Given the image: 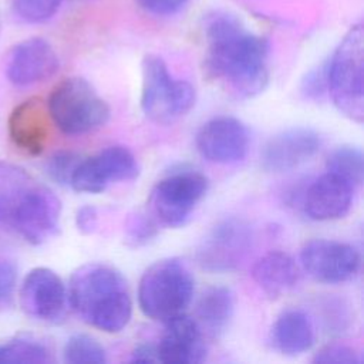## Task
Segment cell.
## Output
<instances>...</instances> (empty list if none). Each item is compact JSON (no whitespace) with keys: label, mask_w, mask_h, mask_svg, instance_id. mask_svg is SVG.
Wrapping results in <instances>:
<instances>
[{"label":"cell","mask_w":364,"mask_h":364,"mask_svg":"<svg viewBox=\"0 0 364 364\" xmlns=\"http://www.w3.org/2000/svg\"><path fill=\"white\" fill-rule=\"evenodd\" d=\"M53 361L50 347L33 337H18L0 344V364H48Z\"/></svg>","instance_id":"603a6c76"},{"label":"cell","mask_w":364,"mask_h":364,"mask_svg":"<svg viewBox=\"0 0 364 364\" xmlns=\"http://www.w3.org/2000/svg\"><path fill=\"white\" fill-rule=\"evenodd\" d=\"M67 299L84 323L105 333L121 331L132 314L127 280L107 263L77 267L68 282Z\"/></svg>","instance_id":"7a4b0ae2"},{"label":"cell","mask_w":364,"mask_h":364,"mask_svg":"<svg viewBox=\"0 0 364 364\" xmlns=\"http://www.w3.org/2000/svg\"><path fill=\"white\" fill-rule=\"evenodd\" d=\"M314 363L321 364H360L358 351L344 343H331L321 347L313 357Z\"/></svg>","instance_id":"f1b7e54d"},{"label":"cell","mask_w":364,"mask_h":364,"mask_svg":"<svg viewBox=\"0 0 364 364\" xmlns=\"http://www.w3.org/2000/svg\"><path fill=\"white\" fill-rule=\"evenodd\" d=\"M206 68L230 94L252 98L269 82V43L247 30L226 11H212L205 17Z\"/></svg>","instance_id":"6da1fadb"},{"label":"cell","mask_w":364,"mask_h":364,"mask_svg":"<svg viewBox=\"0 0 364 364\" xmlns=\"http://www.w3.org/2000/svg\"><path fill=\"white\" fill-rule=\"evenodd\" d=\"M51 118L47 102L31 97L17 104L7 119V131L16 148L27 155H40L50 139Z\"/></svg>","instance_id":"2e32d148"},{"label":"cell","mask_w":364,"mask_h":364,"mask_svg":"<svg viewBox=\"0 0 364 364\" xmlns=\"http://www.w3.org/2000/svg\"><path fill=\"white\" fill-rule=\"evenodd\" d=\"M34 182L23 168L0 161V235L11 230L16 210Z\"/></svg>","instance_id":"7402d4cb"},{"label":"cell","mask_w":364,"mask_h":364,"mask_svg":"<svg viewBox=\"0 0 364 364\" xmlns=\"http://www.w3.org/2000/svg\"><path fill=\"white\" fill-rule=\"evenodd\" d=\"M60 216L58 196L47 186L34 182L16 210L11 230L31 245H41L57 233Z\"/></svg>","instance_id":"8fae6325"},{"label":"cell","mask_w":364,"mask_h":364,"mask_svg":"<svg viewBox=\"0 0 364 364\" xmlns=\"http://www.w3.org/2000/svg\"><path fill=\"white\" fill-rule=\"evenodd\" d=\"M64 0H13L16 16L31 24H38L50 20L60 9Z\"/></svg>","instance_id":"484cf974"},{"label":"cell","mask_w":364,"mask_h":364,"mask_svg":"<svg viewBox=\"0 0 364 364\" xmlns=\"http://www.w3.org/2000/svg\"><path fill=\"white\" fill-rule=\"evenodd\" d=\"M164 324L165 330L156 346L159 361L193 364L206 358L205 334L195 318L183 313Z\"/></svg>","instance_id":"e0dca14e"},{"label":"cell","mask_w":364,"mask_h":364,"mask_svg":"<svg viewBox=\"0 0 364 364\" xmlns=\"http://www.w3.org/2000/svg\"><path fill=\"white\" fill-rule=\"evenodd\" d=\"M252 279L272 299H277L296 287L300 270L294 259L280 250L263 255L252 267Z\"/></svg>","instance_id":"d6986e66"},{"label":"cell","mask_w":364,"mask_h":364,"mask_svg":"<svg viewBox=\"0 0 364 364\" xmlns=\"http://www.w3.org/2000/svg\"><path fill=\"white\" fill-rule=\"evenodd\" d=\"M158 233V226L149 215L144 212H135L128 215L125 220L127 240L134 246H142L151 242Z\"/></svg>","instance_id":"4316f807"},{"label":"cell","mask_w":364,"mask_h":364,"mask_svg":"<svg viewBox=\"0 0 364 364\" xmlns=\"http://www.w3.org/2000/svg\"><path fill=\"white\" fill-rule=\"evenodd\" d=\"M327 171L346 179L353 186L363 183L364 175V158L360 148L343 145L334 149L327 159Z\"/></svg>","instance_id":"cb8c5ba5"},{"label":"cell","mask_w":364,"mask_h":364,"mask_svg":"<svg viewBox=\"0 0 364 364\" xmlns=\"http://www.w3.org/2000/svg\"><path fill=\"white\" fill-rule=\"evenodd\" d=\"M233 313V293L225 286H212L200 294L195 320L205 336L219 337L229 327Z\"/></svg>","instance_id":"44dd1931"},{"label":"cell","mask_w":364,"mask_h":364,"mask_svg":"<svg viewBox=\"0 0 364 364\" xmlns=\"http://www.w3.org/2000/svg\"><path fill=\"white\" fill-rule=\"evenodd\" d=\"M18 296L23 311L34 320L57 323L65 316L67 287L61 277L48 267L30 270L21 283Z\"/></svg>","instance_id":"7c38bea8"},{"label":"cell","mask_w":364,"mask_h":364,"mask_svg":"<svg viewBox=\"0 0 364 364\" xmlns=\"http://www.w3.org/2000/svg\"><path fill=\"white\" fill-rule=\"evenodd\" d=\"M47 108L54 125L65 135H84L104 127L108 104L81 77L61 80L50 92Z\"/></svg>","instance_id":"5b68a950"},{"label":"cell","mask_w":364,"mask_h":364,"mask_svg":"<svg viewBox=\"0 0 364 364\" xmlns=\"http://www.w3.org/2000/svg\"><path fill=\"white\" fill-rule=\"evenodd\" d=\"M195 291L189 267L178 257L161 259L142 274L138 286V303L142 313L166 323L186 311Z\"/></svg>","instance_id":"3957f363"},{"label":"cell","mask_w":364,"mask_h":364,"mask_svg":"<svg viewBox=\"0 0 364 364\" xmlns=\"http://www.w3.org/2000/svg\"><path fill=\"white\" fill-rule=\"evenodd\" d=\"M149 14L156 17H172L181 13L189 0H136Z\"/></svg>","instance_id":"1f68e13d"},{"label":"cell","mask_w":364,"mask_h":364,"mask_svg":"<svg viewBox=\"0 0 364 364\" xmlns=\"http://www.w3.org/2000/svg\"><path fill=\"white\" fill-rule=\"evenodd\" d=\"M97 223H98V213L94 206L85 205L77 210L75 225L81 233L84 235L92 233L97 228Z\"/></svg>","instance_id":"d6a6232c"},{"label":"cell","mask_w":364,"mask_h":364,"mask_svg":"<svg viewBox=\"0 0 364 364\" xmlns=\"http://www.w3.org/2000/svg\"><path fill=\"white\" fill-rule=\"evenodd\" d=\"M327 92V64L311 70L301 81V94L309 100H320Z\"/></svg>","instance_id":"f546056e"},{"label":"cell","mask_w":364,"mask_h":364,"mask_svg":"<svg viewBox=\"0 0 364 364\" xmlns=\"http://www.w3.org/2000/svg\"><path fill=\"white\" fill-rule=\"evenodd\" d=\"M272 343L284 355H299L314 343V326L304 310L289 309L279 314L272 327Z\"/></svg>","instance_id":"ffe728a7"},{"label":"cell","mask_w":364,"mask_h":364,"mask_svg":"<svg viewBox=\"0 0 364 364\" xmlns=\"http://www.w3.org/2000/svg\"><path fill=\"white\" fill-rule=\"evenodd\" d=\"M208 191V179L195 171H181L162 178L151 191L149 206L162 225L181 228L189 222Z\"/></svg>","instance_id":"52a82bcc"},{"label":"cell","mask_w":364,"mask_h":364,"mask_svg":"<svg viewBox=\"0 0 364 364\" xmlns=\"http://www.w3.org/2000/svg\"><path fill=\"white\" fill-rule=\"evenodd\" d=\"M252 245L253 233L249 223L239 218H228L218 222L200 240L196 260L208 272H232L246 260Z\"/></svg>","instance_id":"ba28073f"},{"label":"cell","mask_w":364,"mask_h":364,"mask_svg":"<svg viewBox=\"0 0 364 364\" xmlns=\"http://www.w3.org/2000/svg\"><path fill=\"white\" fill-rule=\"evenodd\" d=\"M81 156L73 151H58L51 155L47 161L46 171L48 176L58 185L67 186L70 185L71 176L81 162Z\"/></svg>","instance_id":"83f0119b"},{"label":"cell","mask_w":364,"mask_h":364,"mask_svg":"<svg viewBox=\"0 0 364 364\" xmlns=\"http://www.w3.org/2000/svg\"><path fill=\"white\" fill-rule=\"evenodd\" d=\"M64 361L70 364H102L107 363L104 347L87 334L70 337L63 350Z\"/></svg>","instance_id":"d4e9b609"},{"label":"cell","mask_w":364,"mask_h":364,"mask_svg":"<svg viewBox=\"0 0 364 364\" xmlns=\"http://www.w3.org/2000/svg\"><path fill=\"white\" fill-rule=\"evenodd\" d=\"M250 146L247 127L229 115L206 121L196 134L199 154L215 164H235L242 161Z\"/></svg>","instance_id":"4fadbf2b"},{"label":"cell","mask_w":364,"mask_h":364,"mask_svg":"<svg viewBox=\"0 0 364 364\" xmlns=\"http://www.w3.org/2000/svg\"><path fill=\"white\" fill-rule=\"evenodd\" d=\"M320 135L306 127L287 128L273 135L262 151V165L270 172H284L311 159L320 149Z\"/></svg>","instance_id":"9a60e30c"},{"label":"cell","mask_w":364,"mask_h":364,"mask_svg":"<svg viewBox=\"0 0 364 364\" xmlns=\"http://www.w3.org/2000/svg\"><path fill=\"white\" fill-rule=\"evenodd\" d=\"M138 173L139 165L134 154L125 146L114 145L81 159L70 186L82 193H100L111 183L134 181Z\"/></svg>","instance_id":"9c48e42d"},{"label":"cell","mask_w":364,"mask_h":364,"mask_svg":"<svg viewBox=\"0 0 364 364\" xmlns=\"http://www.w3.org/2000/svg\"><path fill=\"white\" fill-rule=\"evenodd\" d=\"M195 88L171 75L166 63L155 54L142 60L141 108L156 124H172L186 115L195 104Z\"/></svg>","instance_id":"8992f818"},{"label":"cell","mask_w":364,"mask_h":364,"mask_svg":"<svg viewBox=\"0 0 364 364\" xmlns=\"http://www.w3.org/2000/svg\"><path fill=\"white\" fill-rule=\"evenodd\" d=\"M17 284V269L13 262L0 259V307L7 306L14 296Z\"/></svg>","instance_id":"4dcf8cb0"},{"label":"cell","mask_w":364,"mask_h":364,"mask_svg":"<svg viewBox=\"0 0 364 364\" xmlns=\"http://www.w3.org/2000/svg\"><path fill=\"white\" fill-rule=\"evenodd\" d=\"M60 65L54 47L41 37L16 44L7 58L6 75L16 87H30L51 78Z\"/></svg>","instance_id":"5bb4252c"},{"label":"cell","mask_w":364,"mask_h":364,"mask_svg":"<svg viewBox=\"0 0 364 364\" xmlns=\"http://www.w3.org/2000/svg\"><path fill=\"white\" fill-rule=\"evenodd\" d=\"M327 92L348 119H364V31L354 24L344 34L327 63Z\"/></svg>","instance_id":"277c9868"},{"label":"cell","mask_w":364,"mask_h":364,"mask_svg":"<svg viewBox=\"0 0 364 364\" xmlns=\"http://www.w3.org/2000/svg\"><path fill=\"white\" fill-rule=\"evenodd\" d=\"M300 262L306 273L320 283L337 284L351 280L360 270L358 250L344 242L313 239L300 250Z\"/></svg>","instance_id":"30bf717a"},{"label":"cell","mask_w":364,"mask_h":364,"mask_svg":"<svg viewBox=\"0 0 364 364\" xmlns=\"http://www.w3.org/2000/svg\"><path fill=\"white\" fill-rule=\"evenodd\" d=\"M132 361H159L158 358V351H156V346L152 344H139L138 347L134 348L132 351Z\"/></svg>","instance_id":"836d02e7"},{"label":"cell","mask_w":364,"mask_h":364,"mask_svg":"<svg viewBox=\"0 0 364 364\" xmlns=\"http://www.w3.org/2000/svg\"><path fill=\"white\" fill-rule=\"evenodd\" d=\"M354 189L350 182L327 171L307 186L303 196L304 210L314 220L340 219L353 205Z\"/></svg>","instance_id":"ac0fdd59"}]
</instances>
